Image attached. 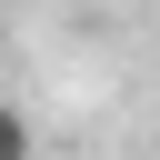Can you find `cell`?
<instances>
[{"instance_id": "6da1fadb", "label": "cell", "mask_w": 160, "mask_h": 160, "mask_svg": "<svg viewBox=\"0 0 160 160\" xmlns=\"http://www.w3.org/2000/svg\"><path fill=\"white\" fill-rule=\"evenodd\" d=\"M0 160H30V120H20L10 100H0Z\"/></svg>"}]
</instances>
